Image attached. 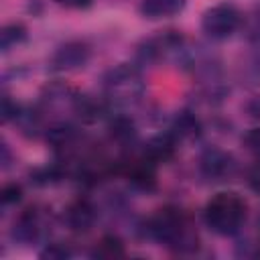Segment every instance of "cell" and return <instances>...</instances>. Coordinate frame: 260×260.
<instances>
[{
    "label": "cell",
    "instance_id": "cell-1",
    "mask_svg": "<svg viewBox=\"0 0 260 260\" xmlns=\"http://www.w3.org/2000/svg\"><path fill=\"white\" fill-rule=\"evenodd\" d=\"M205 223L219 236L236 234L246 219V203L234 193H217L203 211Z\"/></svg>",
    "mask_w": 260,
    "mask_h": 260
},
{
    "label": "cell",
    "instance_id": "cell-2",
    "mask_svg": "<svg viewBox=\"0 0 260 260\" xmlns=\"http://www.w3.org/2000/svg\"><path fill=\"white\" fill-rule=\"evenodd\" d=\"M104 91L106 98L116 106H132L142 98L144 81L136 67L132 65H118L110 69L104 77Z\"/></svg>",
    "mask_w": 260,
    "mask_h": 260
},
{
    "label": "cell",
    "instance_id": "cell-3",
    "mask_svg": "<svg viewBox=\"0 0 260 260\" xmlns=\"http://www.w3.org/2000/svg\"><path fill=\"white\" fill-rule=\"evenodd\" d=\"M238 26H240V10L230 2H221L207 8L201 18L203 32L215 41H223L232 37Z\"/></svg>",
    "mask_w": 260,
    "mask_h": 260
},
{
    "label": "cell",
    "instance_id": "cell-4",
    "mask_svg": "<svg viewBox=\"0 0 260 260\" xmlns=\"http://www.w3.org/2000/svg\"><path fill=\"white\" fill-rule=\"evenodd\" d=\"M148 232L152 238H156L158 242H162L165 246H171V248H183L185 244L193 242L187 236L183 217L173 209H160V213L150 219Z\"/></svg>",
    "mask_w": 260,
    "mask_h": 260
},
{
    "label": "cell",
    "instance_id": "cell-5",
    "mask_svg": "<svg viewBox=\"0 0 260 260\" xmlns=\"http://www.w3.org/2000/svg\"><path fill=\"white\" fill-rule=\"evenodd\" d=\"M199 169H201V175L209 181H225L228 177L234 175L236 162H234L232 154H228L219 148H209L203 152Z\"/></svg>",
    "mask_w": 260,
    "mask_h": 260
},
{
    "label": "cell",
    "instance_id": "cell-6",
    "mask_svg": "<svg viewBox=\"0 0 260 260\" xmlns=\"http://www.w3.org/2000/svg\"><path fill=\"white\" fill-rule=\"evenodd\" d=\"M89 59V49L85 43H79V41H71V43H65L61 45L53 57H51V69L55 71H73V69H79L87 63Z\"/></svg>",
    "mask_w": 260,
    "mask_h": 260
},
{
    "label": "cell",
    "instance_id": "cell-7",
    "mask_svg": "<svg viewBox=\"0 0 260 260\" xmlns=\"http://www.w3.org/2000/svg\"><path fill=\"white\" fill-rule=\"evenodd\" d=\"M65 221L73 232H87L95 221V209L89 201L79 199L67 207Z\"/></svg>",
    "mask_w": 260,
    "mask_h": 260
},
{
    "label": "cell",
    "instance_id": "cell-8",
    "mask_svg": "<svg viewBox=\"0 0 260 260\" xmlns=\"http://www.w3.org/2000/svg\"><path fill=\"white\" fill-rule=\"evenodd\" d=\"M187 0H142L140 4V12L146 18H167V16H175L177 12H181L185 8Z\"/></svg>",
    "mask_w": 260,
    "mask_h": 260
},
{
    "label": "cell",
    "instance_id": "cell-9",
    "mask_svg": "<svg viewBox=\"0 0 260 260\" xmlns=\"http://www.w3.org/2000/svg\"><path fill=\"white\" fill-rule=\"evenodd\" d=\"M173 150H175V140H173V134H165V136H156L148 142L146 146V158L150 162H162L167 158L173 156Z\"/></svg>",
    "mask_w": 260,
    "mask_h": 260
},
{
    "label": "cell",
    "instance_id": "cell-10",
    "mask_svg": "<svg viewBox=\"0 0 260 260\" xmlns=\"http://www.w3.org/2000/svg\"><path fill=\"white\" fill-rule=\"evenodd\" d=\"M93 258H100V260H116V258H122L124 256V244L120 238L116 236H104L95 250L91 252Z\"/></svg>",
    "mask_w": 260,
    "mask_h": 260
},
{
    "label": "cell",
    "instance_id": "cell-11",
    "mask_svg": "<svg viewBox=\"0 0 260 260\" xmlns=\"http://www.w3.org/2000/svg\"><path fill=\"white\" fill-rule=\"evenodd\" d=\"M24 39H26V28L22 24H16V22L14 24H8L0 32V49L6 53L10 49H14L16 45H20Z\"/></svg>",
    "mask_w": 260,
    "mask_h": 260
},
{
    "label": "cell",
    "instance_id": "cell-12",
    "mask_svg": "<svg viewBox=\"0 0 260 260\" xmlns=\"http://www.w3.org/2000/svg\"><path fill=\"white\" fill-rule=\"evenodd\" d=\"M197 130H199V122L189 112L179 114L177 120H175V124H173V136H179V138L193 136V134H197Z\"/></svg>",
    "mask_w": 260,
    "mask_h": 260
},
{
    "label": "cell",
    "instance_id": "cell-13",
    "mask_svg": "<svg viewBox=\"0 0 260 260\" xmlns=\"http://www.w3.org/2000/svg\"><path fill=\"white\" fill-rule=\"evenodd\" d=\"M110 128H112V134L118 140H128V138L134 136V126H132V122L128 118H116Z\"/></svg>",
    "mask_w": 260,
    "mask_h": 260
},
{
    "label": "cell",
    "instance_id": "cell-14",
    "mask_svg": "<svg viewBox=\"0 0 260 260\" xmlns=\"http://www.w3.org/2000/svg\"><path fill=\"white\" fill-rule=\"evenodd\" d=\"M20 197H22V189H20V185H14V183H10V185H4V187H2L0 199H2V203H4V205L20 201Z\"/></svg>",
    "mask_w": 260,
    "mask_h": 260
},
{
    "label": "cell",
    "instance_id": "cell-15",
    "mask_svg": "<svg viewBox=\"0 0 260 260\" xmlns=\"http://www.w3.org/2000/svg\"><path fill=\"white\" fill-rule=\"evenodd\" d=\"M41 258H49V260H63V258H69V250L61 244H49L43 252H41Z\"/></svg>",
    "mask_w": 260,
    "mask_h": 260
},
{
    "label": "cell",
    "instance_id": "cell-16",
    "mask_svg": "<svg viewBox=\"0 0 260 260\" xmlns=\"http://www.w3.org/2000/svg\"><path fill=\"white\" fill-rule=\"evenodd\" d=\"M20 116V106L16 102H12L10 98H4L2 100V120L8 122V120H16Z\"/></svg>",
    "mask_w": 260,
    "mask_h": 260
},
{
    "label": "cell",
    "instance_id": "cell-17",
    "mask_svg": "<svg viewBox=\"0 0 260 260\" xmlns=\"http://www.w3.org/2000/svg\"><path fill=\"white\" fill-rule=\"evenodd\" d=\"M248 185H250V189L254 193L260 195V160L250 169V173H248Z\"/></svg>",
    "mask_w": 260,
    "mask_h": 260
},
{
    "label": "cell",
    "instance_id": "cell-18",
    "mask_svg": "<svg viewBox=\"0 0 260 260\" xmlns=\"http://www.w3.org/2000/svg\"><path fill=\"white\" fill-rule=\"evenodd\" d=\"M246 144L250 146V150L260 152V128H256V130L246 134Z\"/></svg>",
    "mask_w": 260,
    "mask_h": 260
},
{
    "label": "cell",
    "instance_id": "cell-19",
    "mask_svg": "<svg viewBox=\"0 0 260 260\" xmlns=\"http://www.w3.org/2000/svg\"><path fill=\"white\" fill-rule=\"evenodd\" d=\"M55 2L65 8H87V6H91L93 0H55Z\"/></svg>",
    "mask_w": 260,
    "mask_h": 260
},
{
    "label": "cell",
    "instance_id": "cell-20",
    "mask_svg": "<svg viewBox=\"0 0 260 260\" xmlns=\"http://www.w3.org/2000/svg\"><path fill=\"white\" fill-rule=\"evenodd\" d=\"M250 110H252V116H260V100H256V102L250 106Z\"/></svg>",
    "mask_w": 260,
    "mask_h": 260
}]
</instances>
